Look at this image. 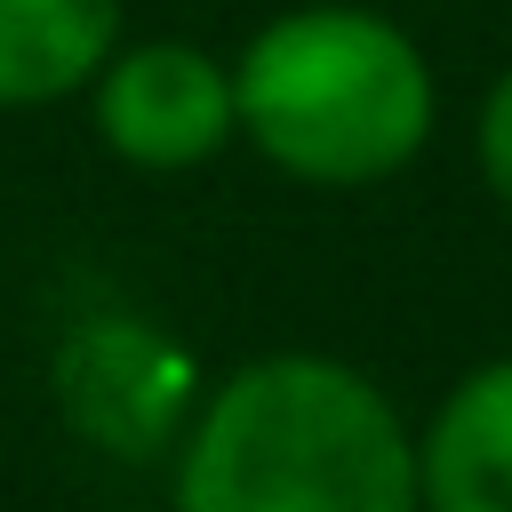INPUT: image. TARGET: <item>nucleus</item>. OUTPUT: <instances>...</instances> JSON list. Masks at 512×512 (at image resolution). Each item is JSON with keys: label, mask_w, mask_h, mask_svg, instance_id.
<instances>
[{"label": "nucleus", "mask_w": 512, "mask_h": 512, "mask_svg": "<svg viewBox=\"0 0 512 512\" xmlns=\"http://www.w3.org/2000/svg\"><path fill=\"white\" fill-rule=\"evenodd\" d=\"M176 512H424L416 440L360 368L264 352L200 400Z\"/></svg>", "instance_id": "nucleus-1"}, {"label": "nucleus", "mask_w": 512, "mask_h": 512, "mask_svg": "<svg viewBox=\"0 0 512 512\" xmlns=\"http://www.w3.org/2000/svg\"><path fill=\"white\" fill-rule=\"evenodd\" d=\"M248 144L304 184H384L432 136V64L376 8H288L232 64Z\"/></svg>", "instance_id": "nucleus-2"}, {"label": "nucleus", "mask_w": 512, "mask_h": 512, "mask_svg": "<svg viewBox=\"0 0 512 512\" xmlns=\"http://www.w3.org/2000/svg\"><path fill=\"white\" fill-rule=\"evenodd\" d=\"M480 184L512 208V72L488 88V104H480Z\"/></svg>", "instance_id": "nucleus-7"}, {"label": "nucleus", "mask_w": 512, "mask_h": 512, "mask_svg": "<svg viewBox=\"0 0 512 512\" xmlns=\"http://www.w3.org/2000/svg\"><path fill=\"white\" fill-rule=\"evenodd\" d=\"M96 128L128 168H200L224 152V136L240 128L232 112V72L192 48V40H144L128 56L96 64Z\"/></svg>", "instance_id": "nucleus-3"}, {"label": "nucleus", "mask_w": 512, "mask_h": 512, "mask_svg": "<svg viewBox=\"0 0 512 512\" xmlns=\"http://www.w3.org/2000/svg\"><path fill=\"white\" fill-rule=\"evenodd\" d=\"M120 40V0H0V112L80 96Z\"/></svg>", "instance_id": "nucleus-6"}, {"label": "nucleus", "mask_w": 512, "mask_h": 512, "mask_svg": "<svg viewBox=\"0 0 512 512\" xmlns=\"http://www.w3.org/2000/svg\"><path fill=\"white\" fill-rule=\"evenodd\" d=\"M424 512H512V360L472 368L416 440Z\"/></svg>", "instance_id": "nucleus-5"}, {"label": "nucleus", "mask_w": 512, "mask_h": 512, "mask_svg": "<svg viewBox=\"0 0 512 512\" xmlns=\"http://www.w3.org/2000/svg\"><path fill=\"white\" fill-rule=\"evenodd\" d=\"M56 392H64V408H72V424L88 440H104L120 456H144L192 408V360L160 328H144L128 312H104L64 344Z\"/></svg>", "instance_id": "nucleus-4"}]
</instances>
